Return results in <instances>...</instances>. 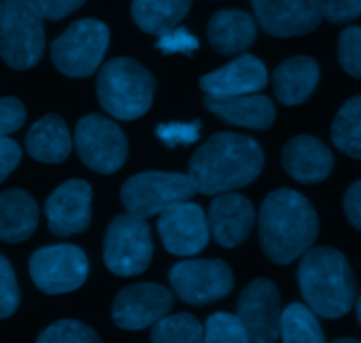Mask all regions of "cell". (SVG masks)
I'll return each instance as SVG.
<instances>
[{
    "mask_svg": "<svg viewBox=\"0 0 361 343\" xmlns=\"http://www.w3.org/2000/svg\"><path fill=\"white\" fill-rule=\"evenodd\" d=\"M74 144L83 164L102 175L116 173L127 158V139L122 129L101 115H87L78 122Z\"/></svg>",
    "mask_w": 361,
    "mask_h": 343,
    "instance_id": "obj_10",
    "label": "cell"
},
{
    "mask_svg": "<svg viewBox=\"0 0 361 343\" xmlns=\"http://www.w3.org/2000/svg\"><path fill=\"white\" fill-rule=\"evenodd\" d=\"M267 81V67L257 56L240 55L221 69L204 74L200 87L207 95H247L263 90Z\"/></svg>",
    "mask_w": 361,
    "mask_h": 343,
    "instance_id": "obj_18",
    "label": "cell"
},
{
    "mask_svg": "<svg viewBox=\"0 0 361 343\" xmlns=\"http://www.w3.org/2000/svg\"><path fill=\"white\" fill-rule=\"evenodd\" d=\"M42 18L28 0L0 2V58L16 70H27L44 53Z\"/></svg>",
    "mask_w": 361,
    "mask_h": 343,
    "instance_id": "obj_5",
    "label": "cell"
},
{
    "mask_svg": "<svg viewBox=\"0 0 361 343\" xmlns=\"http://www.w3.org/2000/svg\"><path fill=\"white\" fill-rule=\"evenodd\" d=\"M171 306L173 294L164 285L134 284L118 292L111 317L120 330L137 331L159 323Z\"/></svg>",
    "mask_w": 361,
    "mask_h": 343,
    "instance_id": "obj_15",
    "label": "cell"
},
{
    "mask_svg": "<svg viewBox=\"0 0 361 343\" xmlns=\"http://www.w3.org/2000/svg\"><path fill=\"white\" fill-rule=\"evenodd\" d=\"M323 14L335 25L349 23L361 16V0H324Z\"/></svg>",
    "mask_w": 361,
    "mask_h": 343,
    "instance_id": "obj_37",
    "label": "cell"
},
{
    "mask_svg": "<svg viewBox=\"0 0 361 343\" xmlns=\"http://www.w3.org/2000/svg\"><path fill=\"white\" fill-rule=\"evenodd\" d=\"M331 139L342 154L361 161V95L349 99L331 125Z\"/></svg>",
    "mask_w": 361,
    "mask_h": 343,
    "instance_id": "obj_26",
    "label": "cell"
},
{
    "mask_svg": "<svg viewBox=\"0 0 361 343\" xmlns=\"http://www.w3.org/2000/svg\"><path fill=\"white\" fill-rule=\"evenodd\" d=\"M338 62L353 77H361V27H348L338 39Z\"/></svg>",
    "mask_w": 361,
    "mask_h": 343,
    "instance_id": "obj_31",
    "label": "cell"
},
{
    "mask_svg": "<svg viewBox=\"0 0 361 343\" xmlns=\"http://www.w3.org/2000/svg\"><path fill=\"white\" fill-rule=\"evenodd\" d=\"M192 0H133V20L147 34L162 35L178 27Z\"/></svg>",
    "mask_w": 361,
    "mask_h": 343,
    "instance_id": "obj_25",
    "label": "cell"
},
{
    "mask_svg": "<svg viewBox=\"0 0 361 343\" xmlns=\"http://www.w3.org/2000/svg\"><path fill=\"white\" fill-rule=\"evenodd\" d=\"M257 23L275 37H296L323 21L324 0H250Z\"/></svg>",
    "mask_w": 361,
    "mask_h": 343,
    "instance_id": "obj_14",
    "label": "cell"
},
{
    "mask_svg": "<svg viewBox=\"0 0 361 343\" xmlns=\"http://www.w3.org/2000/svg\"><path fill=\"white\" fill-rule=\"evenodd\" d=\"M207 218L215 242L226 249H233L249 238L256 224V211L247 197L224 192L212 201Z\"/></svg>",
    "mask_w": 361,
    "mask_h": 343,
    "instance_id": "obj_17",
    "label": "cell"
},
{
    "mask_svg": "<svg viewBox=\"0 0 361 343\" xmlns=\"http://www.w3.org/2000/svg\"><path fill=\"white\" fill-rule=\"evenodd\" d=\"M49 231L56 236L83 232L92 220V187L85 180H69L53 190L44 204Z\"/></svg>",
    "mask_w": 361,
    "mask_h": 343,
    "instance_id": "obj_16",
    "label": "cell"
},
{
    "mask_svg": "<svg viewBox=\"0 0 361 343\" xmlns=\"http://www.w3.org/2000/svg\"><path fill=\"white\" fill-rule=\"evenodd\" d=\"M344 210L349 222L361 231V180L353 183L344 197Z\"/></svg>",
    "mask_w": 361,
    "mask_h": 343,
    "instance_id": "obj_39",
    "label": "cell"
},
{
    "mask_svg": "<svg viewBox=\"0 0 361 343\" xmlns=\"http://www.w3.org/2000/svg\"><path fill=\"white\" fill-rule=\"evenodd\" d=\"M197 48H200L197 37L183 27H175L171 30L164 32L162 35H159L157 49L164 53V55L180 53V55L190 56Z\"/></svg>",
    "mask_w": 361,
    "mask_h": 343,
    "instance_id": "obj_33",
    "label": "cell"
},
{
    "mask_svg": "<svg viewBox=\"0 0 361 343\" xmlns=\"http://www.w3.org/2000/svg\"><path fill=\"white\" fill-rule=\"evenodd\" d=\"M203 330V343H249L242 323L233 313H214L207 319Z\"/></svg>",
    "mask_w": 361,
    "mask_h": 343,
    "instance_id": "obj_29",
    "label": "cell"
},
{
    "mask_svg": "<svg viewBox=\"0 0 361 343\" xmlns=\"http://www.w3.org/2000/svg\"><path fill=\"white\" fill-rule=\"evenodd\" d=\"M21 158V148L9 137L0 139V183L14 171Z\"/></svg>",
    "mask_w": 361,
    "mask_h": 343,
    "instance_id": "obj_38",
    "label": "cell"
},
{
    "mask_svg": "<svg viewBox=\"0 0 361 343\" xmlns=\"http://www.w3.org/2000/svg\"><path fill=\"white\" fill-rule=\"evenodd\" d=\"M319 231L312 204L296 190L279 189L259 211V239L268 259L289 264L314 245Z\"/></svg>",
    "mask_w": 361,
    "mask_h": 343,
    "instance_id": "obj_2",
    "label": "cell"
},
{
    "mask_svg": "<svg viewBox=\"0 0 361 343\" xmlns=\"http://www.w3.org/2000/svg\"><path fill=\"white\" fill-rule=\"evenodd\" d=\"M282 164L296 182L314 185L331 175L335 158L323 141L302 134L288 141L282 151Z\"/></svg>",
    "mask_w": 361,
    "mask_h": 343,
    "instance_id": "obj_19",
    "label": "cell"
},
{
    "mask_svg": "<svg viewBox=\"0 0 361 343\" xmlns=\"http://www.w3.org/2000/svg\"><path fill=\"white\" fill-rule=\"evenodd\" d=\"M194 192L196 190L187 175L147 171L123 183L120 199L127 213L145 220L154 215H161L173 204L189 201Z\"/></svg>",
    "mask_w": 361,
    "mask_h": 343,
    "instance_id": "obj_7",
    "label": "cell"
},
{
    "mask_svg": "<svg viewBox=\"0 0 361 343\" xmlns=\"http://www.w3.org/2000/svg\"><path fill=\"white\" fill-rule=\"evenodd\" d=\"M356 312H358V320H360V324H361V296H360V299H358V306H356Z\"/></svg>",
    "mask_w": 361,
    "mask_h": 343,
    "instance_id": "obj_41",
    "label": "cell"
},
{
    "mask_svg": "<svg viewBox=\"0 0 361 343\" xmlns=\"http://www.w3.org/2000/svg\"><path fill=\"white\" fill-rule=\"evenodd\" d=\"M42 20L56 21L80 9L87 0H28Z\"/></svg>",
    "mask_w": 361,
    "mask_h": 343,
    "instance_id": "obj_36",
    "label": "cell"
},
{
    "mask_svg": "<svg viewBox=\"0 0 361 343\" xmlns=\"http://www.w3.org/2000/svg\"><path fill=\"white\" fill-rule=\"evenodd\" d=\"M30 277L44 294H66L80 289L88 275V259L76 245L42 247L30 257Z\"/></svg>",
    "mask_w": 361,
    "mask_h": 343,
    "instance_id": "obj_11",
    "label": "cell"
},
{
    "mask_svg": "<svg viewBox=\"0 0 361 343\" xmlns=\"http://www.w3.org/2000/svg\"><path fill=\"white\" fill-rule=\"evenodd\" d=\"M109 28L102 21L78 20L67 27L51 44V60L69 77H88L104 58Z\"/></svg>",
    "mask_w": 361,
    "mask_h": 343,
    "instance_id": "obj_6",
    "label": "cell"
},
{
    "mask_svg": "<svg viewBox=\"0 0 361 343\" xmlns=\"http://www.w3.org/2000/svg\"><path fill=\"white\" fill-rule=\"evenodd\" d=\"M263 166L264 154L256 139L245 134L219 132L194 151L187 176L196 192L214 196L252 183Z\"/></svg>",
    "mask_w": 361,
    "mask_h": 343,
    "instance_id": "obj_1",
    "label": "cell"
},
{
    "mask_svg": "<svg viewBox=\"0 0 361 343\" xmlns=\"http://www.w3.org/2000/svg\"><path fill=\"white\" fill-rule=\"evenodd\" d=\"M154 256L150 227L133 215H118L104 236V263L118 277H134L147 271Z\"/></svg>",
    "mask_w": 361,
    "mask_h": 343,
    "instance_id": "obj_8",
    "label": "cell"
},
{
    "mask_svg": "<svg viewBox=\"0 0 361 343\" xmlns=\"http://www.w3.org/2000/svg\"><path fill=\"white\" fill-rule=\"evenodd\" d=\"M25 144L32 158L46 164H60L73 150L71 134L59 115H46L37 120L28 130Z\"/></svg>",
    "mask_w": 361,
    "mask_h": 343,
    "instance_id": "obj_24",
    "label": "cell"
},
{
    "mask_svg": "<svg viewBox=\"0 0 361 343\" xmlns=\"http://www.w3.org/2000/svg\"><path fill=\"white\" fill-rule=\"evenodd\" d=\"M20 306V289L9 261L0 254V319L13 316Z\"/></svg>",
    "mask_w": 361,
    "mask_h": 343,
    "instance_id": "obj_32",
    "label": "cell"
},
{
    "mask_svg": "<svg viewBox=\"0 0 361 343\" xmlns=\"http://www.w3.org/2000/svg\"><path fill=\"white\" fill-rule=\"evenodd\" d=\"M201 123L190 122V123H168V125H157V137L166 144L168 148L175 146H187L190 143H196L200 139Z\"/></svg>",
    "mask_w": 361,
    "mask_h": 343,
    "instance_id": "obj_34",
    "label": "cell"
},
{
    "mask_svg": "<svg viewBox=\"0 0 361 343\" xmlns=\"http://www.w3.org/2000/svg\"><path fill=\"white\" fill-rule=\"evenodd\" d=\"M169 284L182 301L208 305L226 298L235 287V278L224 261L187 259L171 268Z\"/></svg>",
    "mask_w": 361,
    "mask_h": 343,
    "instance_id": "obj_9",
    "label": "cell"
},
{
    "mask_svg": "<svg viewBox=\"0 0 361 343\" xmlns=\"http://www.w3.org/2000/svg\"><path fill=\"white\" fill-rule=\"evenodd\" d=\"M282 343H326L316 313L302 303H293L281 317Z\"/></svg>",
    "mask_w": 361,
    "mask_h": 343,
    "instance_id": "obj_27",
    "label": "cell"
},
{
    "mask_svg": "<svg viewBox=\"0 0 361 343\" xmlns=\"http://www.w3.org/2000/svg\"><path fill=\"white\" fill-rule=\"evenodd\" d=\"M204 108L231 125L264 130L274 123L275 106L264 95H207Z\"/></svg>",
    "mask_w": 361,
    "mask_h": 343,
    "instance_id": "obj_20",
    "label": "cell"
},
{
    "mask_svg": "<svg viewBox=\"0 0 361 343\" xmlns=\"http://www.w3.org/2000/svg\"><path fill=\"white\" fill-rule=\"evenodd\" d=\"M164 249L180 257L200 254L210 239V227L203 208L182 201L164 210L157 222Z\"/></svg>",
    "mask_w": 361,
    "mask_h": 343,
    "instance_id": "obj_13",
    "label": "cell"
},
{
    "mask_svg": "<svg viewBox=\"0 0 361 343\" xmlns=\"http://www.w3.org/2000/svg\"><path fill=\"white\" fill-rule=\"evenodd\" d=\"M203 326L190 313L162 317L152 326V343H203Z\"/></svg>",
    "mask_w": 361,
    "mask_h": 343,
    "instance_id": "obj_28",
    "label": "cell"
},
{
    "mask_svg": "<svg viewBox=\"0 0 361 343\" xmlns=\"http://www.w3.org/2000/svg\"><path fill=\"white\" fill-rule=\"evenodd\" d=\"M39 222V208L34 197L21 189L0 194V239L20 243L34 235Z\"/></svg>",
    "mask_w": 361,
    "mask_h": 343,
    "instance_id": "obj_23",
    "label": "cell"
},
{
    "mask_svg": "<svg viewBox=\"0 0 361 343\" xmlns=\"http://www.w3.org/2000/svg\"><path fill=\"white\" fill-rule=\"evenodd\" d=\"M35 343H101V338L87 324L62 319L46 328Z\"/></svg>",
    "mask_w": 361,
    "mask_h": 343,
    "instance_id": "obj_30",
    "label": "cell"
},
{
    "mask_svg": "<svg viewBox=\"0 0 361 343\" xmlns=\"http://www.w3.org/2000/svg\"><path fill=\"white\" fill-rule=\"evenodd\" d=\"M331 343H361L360 340H355V338H341V340H335Z\"/></svg>",
    "mask_w": 361,
    "mask_h": 343,
    "instance_id": "obj_40",
    "label": "cell"
},
{
    "mask_svg": "<svg viewBox=\"0 0 361 343\" xmlns=\"http://www.w3.org/2000/svg\"><path fill=\"white\" fill-rule=\"evenodd\" d=\"M154 76L133 58H111L99 70V102L118 120H136L143 116L154 102Z\"/></svg>",
    "mask_w": 361,
    "mask_h": 343,
    "instance_id": "obj_4",
    "label": "cell"
},
{
    "mask_svg": "<svg viewBox=\"0 0 361 343\" xmlns=\"http://www.w3.org/2000/svg\"><path fill=\"white\" fill-rule=\"evenodd\" d=\"M25 118H27V111L18 99H0V139L16 132L25 123Z\"/></svg>",
    "mask_w": 361,
    "mask_h": 343,
    "instance_id": "obj_35",
    "label": "cell"
},
{
    "mask_svg": "<svg viewBox=\"0 0 361 343\" xmlns=\"http://www.w3.org/2000/svg\"><path fill=\"white\" fill-rule=\"evenodd\" d=\"M319 83V66L310 56H295L275 69L274 90L286 106L305 102Z\"/></svg>",
    "mask_w": 361,
    "mask_h": 343,
    "instance_id": "obj_22",
    "label": "cell"
},
{
    "mask_svg": "<svg viewBox=\"0 0 361 343\" xmlns=\"http://www.w3.org/2000/svg\"><path fill=\"white\" fill-rule=\"evenodd\" d=\"M208 41L222 55H238L254 44L257 23L249 13L238 9L217 11L208 21Z\"/></svg>",
    "mask_w": 361,
    "mask_h": 343,
    "instance_id": "obj_21",
    "label": "cell"
},
{
    "mask_svg": "<svg viewBox=\"0 0 361 343\" xmlns=\"http://www.w3.org/2000/svg\"><path fill=\"white\" fill-rule=\"evenodd\" d=\"M236 317L245 330L249 343H277L281 337V294L268 278H256L242 291Z\"/></svg>",
    "mask_w": 361,
    "mask_h": 343,
    "instance_id": "obj_12",
    "label": "cell"
},
{
    "mask_svg": "<svg viewBox=\"0 0 361 343\" xmlns=\"http://www.w3.org/2000/svg\"><path fill=\"white\" fill-rule=\"evenodd\" d=\"M298 282L307 306L324 319L348 316L356 301V278L344 254L314 247L303 254Z\"/></svg>",
    "mask_w": 361,
    "mask_h": 343,
    "instance_id": "obj_3",
    "label": "cell"
}]
</instances>
